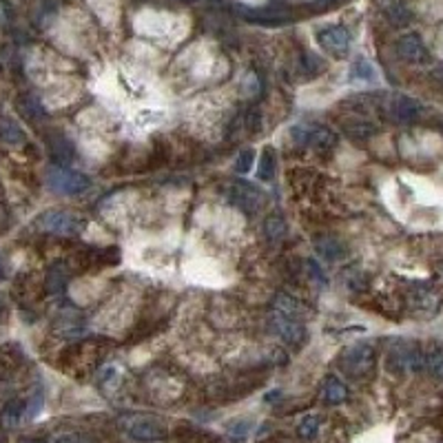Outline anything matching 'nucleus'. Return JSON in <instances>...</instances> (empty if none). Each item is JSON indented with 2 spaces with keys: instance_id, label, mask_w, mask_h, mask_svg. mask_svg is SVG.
<instances>
[{
  "instance_id": "obj_37",
  "label": "nucleus",
  "mask_w": 443,
  "mask_h": 443,
  "mask_svg": "<svg viewBox=\"0 0 443 443\" xmlns=\"http://www.w3.org/2000/svg\"><path fill=\"white\" fill-rule=\"evenodd\" d=\"M5 313H7V304H5V299L0 297V317H3Z\"/></svg>"
},
{
  "instance_id": "obj_5",
  "label": "nucleus",
  "mask_w": 443,
  "mask_h": 443,
  "mask_svg": "<svg viewBox=\"0 0 443 443\" xmlns=\"http://www.w3.org/2000/svg\"><path fill=\"white\" fill-rule=\"evenodd\" d=\"M381 106L386 118L397 124H413L423 116V104L410 96H401V94L388 96Z\"/></svg>"
},
{
  "instance_id": "obj_3",
  "label": "nucleus",
  "mask_w": 443,
  "mask_h": 443,
  "mask_svg": "<svg viewBox=\"0 0 443 443\" xmlns=\"http://www.w3.org/2000/svg\"><path fill=\"white\" fill-rule=\"evenodd\" d=\"M47 186L58 195H78L91 186V180H89V175L80 171L65 169V167H51L47 171Z\"/></svg>"
},
{
  "instance_id": "obj_25",
  "label": "nucleus",
  "mask_w": 443,
  "mask_h": 443,
  "mask_svg": "<svg viewBox=\"0 0 443 443\" xmlns=\"http://www.w3.org/2000/svg\"><path fill=\"white\" fill-rule=\"evenodd\" d=\"M264 235L269 237L271 242H279L284 235H286V222H284V218L277 215V213H273V215L266 218V222H264Z\"/></svg>"
},
{
  "instance_id": "obj_32",
  "label": "nucleus",
  "mask_w": 443,
  "mask_h": 443,
  "mask_svg": "<svg viewBox=\"0 0 443 443\" xmlns=\"http://www.w3.org/2000/svg\"><path fill=\"white\" fill-rule=\"evenodd\" d=\"M43 405H45V395L38 390V393H33V397L25 403V417L33 419L35 415L43 410Z\"/></svg>"
},
{
  "instance_id": "obj_33",
  "label": "nucleus",
  "mask_w": 443,
  "mask_h": 443,
  "mask_svg": "<svg viewBox=\"0 0 443 443\" xmlns=\"http://www.w3.org/2000/svg\"><path fill=\"white\" fill-rule=\"evenodd\" d=\"M240 91H242L246 98H253V96H257V94H259V82H257V76H255V74H248V76L244 78L242 86H240Z\"/></svg>"
},
{
  "instance_id": "obj_29",
  "label": "nucleus",
  "mask_w": 443,
  "mask_h": 443,
  "mask_svg": "<svg viewBox=\"0 0 443 443\" xmlns=\"http://www.w3.org/2000/svg\"><path fill=\"white\" fill-rule=\"evenodd\" d=\"M18 106H21V111H23L29 120H40V118H43V106H40V102L35 100L33 96H25V98H21V102H18Z\"/></svg>"
},
{
  "instance_id": "obj_39",
  "label": "nucleus",
  "mask_w": 443,
  "mask_h": 443,
  "mask_svg": "<svg viewBox=\"0 0 443 443\" xmlns=\"http://www.w3.org/2000/svg\"><path fill=\"white\" fill-rule=\"evenodd\" d=\"M441 129H443V118H441Z\"/></svg>"
},
{
  "instance_id": "obj_13",
  "label": "nucleus",
  "mask_w": 443,
  "mask_h": 443,
  "mask_svg": "<svg viewBox=\"0 0 443 443\" xmlns=\"http://www.w3.org/2000/svg\"><path fill=\"white\" fill-rule=\"evenodd\" d=\"M377 5H379L381 13L395 27H403V25L410 23L413 16H410V11H408V7L403 5V0H377Z\"/></svg>"
},
{
  "instance_id": "obj_18",
  "label": "nucleus",
  "mask_w": 443,
  "mask_h": 443,
  "mask_svg": "<svg viewBox=\"0 0 443 443\" xmlns=\"http://www.w3.org/2000/svg\"><path fill=\"white\" fill-rule=\"evenodd\" d=\"M423 354H425L423 370H428L434 379L443 381V344L430 346L428 350H423Z\"/></svg>"
},
{
  "instance_id": "obj_22",
  "label": "nucleus",
  "mask_w": 443,
  "mask_h": 443,
  "mask_svg": "<svg viewBox=\"0 0 443 443\" xmlns=\"http://www.w3.org/2000/svg\"><path fill=\"white\" fill-rule=\"evenodd\" d=\"M275 169H277V157H275V151L271 147H266L259 155V164H257V177L264 182L273 180L275 175Z\"/></svg>"
},
{
  "instance_id": "obj_2",
  "label": "nucleus",
  "mask_w": 443,
  "mask_h": 443,
  "mask_svg": "<svg viewBox=\"0 0 443 443\" xmlns=\"http://www.w3.org/2000/svg\"><path fill=\"white\" fill-rule=\"evenodd\" d=\"M35 228L45 230V233H53V235H62V237H71L78 235L84 228V220L74 215L69 211H45L35 218Z\"/></svg>"
},
{
  "instance_id": "obj_1",
  "label": "nucleus",
  "mask_w": 443,
  "mask_h": 443,
  "mask_svg": "<svg viewBox=\"0 0 443 443\" xmlns=\"http://www.w3.org/2000/svg\"><path fill=\"white\" fill-rule=\"evenodd\" d=\"M388 370L405 375V372H419L425 366L423 350L413 342H395L388 350Z\"/></svg>"
},
{
  "instance_id": "obj_27",
  "label": "nucleus",
  "mask_w": 443,
  "mask_h": 443,
  "mask_svg": "<svg viewBox=\"0 0 443 443\" xmlns=\"http://www.w3.org/2000/svg\"><path fill=\"white\" fill-rule=\"evenodd\" d=\"M319 425H322V419H319L317 415H306L299 421V437L306 441H313L319 434Z\"/></svg>"
},
{
  "instance_id": "obj_7",
  "label": "nucleus",
  "mask_w": 443,
  "mask_h": 443,
  "mask_svg": "<svg viewBox=\"0 0 443 443\" xmlns=\"http://www.w3.org/2000/svg\"><path fill=\"white\" fill-rule=\"evenodd\" d=\"M408 306L419 317H434L443 306V297L439 295L437 288L428 286V284H415L408 291Z\"/></svg>"
},
{
  "instance_id": "obj_28",
  "label": "nucleus",
  "mask_w": 443,
  "mask_h": 443,
  "mask_svg": "<svg viewBox=\"0 0 443 443\" xmlns=\"http://www.w3.org/2000/svg\"><path fill=\"white\" fill-rule=\"evenodd\" d=\"M251 421L248 419H237V421H233L228 425V439L230 441H235V443H240V441H244L248 434H251Z\"/></svg>"
},
{
  "instance_id": "obj_30",
  "label": "nucleus",
  "mask_w": 443,
  "mask_h": 443,
  "mask_svg": "<svg viewBox=\"0 0 443 443\" xmlns=\"http://www.w3.org/2000/svg\"><path fill=\"white\" fill-rule=\"evenodd\" d=\"M253 162H255V151H253V149H246V151H242V153L237 155V159H235V171L242 173V175H246L248 171L253 169Z\"/></svg>"
},
{
  "instance_id": "obj_10",
  "label": "nucleus",
  "mask_w": 443,
  "mask_h": 443,
  "mask_svg": "<svg viewBox=\"0 0 443 443\" xmlns=\"http://www.w3.org/2000/svg\"><path fill=\"white\" fill-rule=\"evenodd\" d=\"M317 43L322 45L330 56L335 58H344L348 56V51H350V33L346 27H340V25H335V27H326L317 33Z\"/></svg>"
},
{
  "instance_id": "obj_36",
  "label": "nucleus",
  "mask_w": 443,
  "mask_h": 443,
  "mask_svg": "<svg viewBox=\"0 0 443 443\" xmlns=\"http://www.w3.org/2000/svg\"><path fill=\"white\" fill-rule=\"evenodd\" d=\"M58 443H82V439H80L78 434H67V437H62Z\"/></svg>"
},
{
  "instance_id": "obj_14",
  "label": "nucleus",
  "mask_w": 443,
  "mask_h": 443,
  "mask_svg": "<svg viewBox=\"0 0 443 443\" xmlns=\"http://www.w3.org/2000/svg\"><path fill=\"white\" fill-rule=\"evenodd\" d=\"M56 330L62 335V337H69V340H74V337H80L84 335V322L82 317L74 310H65L60 315V319L56 322Z\"/></svg>"
},
{
  "instance_id": "obj_12",
  "label": "nucleus",
  "mask_w": 443,
  "mask_h": 443,
  "mask_svg": "<svg viewBox=\"0 0 443 443\" xmlns=\"http://www.w3.org/2000/svg\"><path fill=\"white\" fill-rule=\"evenodd\" d=\"M127 432L131 439L135 441H145V443H151V441H162L167 437V430L164 425L159 421H153V419H133L129 425H127Z\"/></svg>"
},
{
  "instance_id": "obj_38",
  "label": "nucleus",
  "mask_w": 443,
  "mask_h": 443,
  "mask_svg": "<svg viewBox=\"0 0 443 443\" xmlns=\"http://www.w3.org/2000/svg\"><path fill=\"white\" fill-rule=\"evenodd\" d=\"M23 443H49L47 439H25Z\"/></svg>"
},
{
  "instance_id": "obj_17",
  "label": "nucleus",
  "mask_w": 443,
  "mask_h": 443,
  "mask_svg": "<svg viewBox=\"0 0 443 443\" xmlns=\"http://www.w3.org/2000/svg\"><path fill=\"white\" fill-rule=\"evenodd\" d=\"M47 293L49 295H60L65 291V284H67V269H65V264L62 262H56V264H51L49 269H47Z\"/></svg>"
},
{
  "instance_id": "obj_21",
  "label": "nucleus",
  "mask_w": 443,
  "mask_h": 443,
  "mask_svg": "<svg viewBox=\"0 0 443 443\" xmlns=\"http://www.w3.org/2000/svg\"><path fill=\"white\" fill-rule=\"evenodd\" d=\"M348 397V390L346 386L337 379V377H328L324 381V399L330 403V405H337V403H344Z\"/></svg>"
},
{
  "instance_id": "obj_34",
  "label": "nucleus",
  "mask_w": 443,
  "mask_h": 443,
  "mask_svg": "<svg viewBox=\"0 0 443 443\" xmlns=\"http://www.w3.org/2000/svg\"><path fill=\"white\" fill-rule=\"evenodd\" d=\"M118 377H120V372H118V368L116 366H104L102 370H100V383H111V381H118Z\"/></svg>"
},
{
  "instance_id": "obj_9",
  "label": "nucleus",
  "mask_w": 443,
  "mask_h": 443,
  "mask_svg": "<svg viewBox=\"0 0 443 443\" xmlns=\"http://www.w3.org/2000/svg\"><path fill=\"white\" fill-rule=\"evenodd\" d=\"M269 324H271L273 332L291 346H301L306 340V328H304V324H301V319L281 315L275 310V313H271Z\"/></svg>"
},
{
  "instance_id": "obj_26",
  "label": "nucleus",
  "mask_w": 443,
  "mask_h": 443,
  "mask_svg": "<svg viewBox=\"0 0 443 443\" xmlns=\"http://www.w3.org/2000/svg\"><path fill=\"white\" fill-rule=\"evenodd\" d=\"M244 16L248 18L251 23H259V25H281V23H286L288 18L284 16V13H275V11H251V9H242Z\"/></svg>"
},
{
  "instance_id": "obj_35",
  "label": "nucleus",
  "mask_w": 443,
  "mask_h": 443,
  "mask_svg": "<svg viewBox=\"0 0 443 443\" xmlns=\"http://www.w3.org/2000/svg\"><path fill=\"white\" fill-rule=\"evenodd\" d=\"M248 127H251V131H257L259 127H262V120H259V113L257 111H251L248 113Z\"/></svg>"
},
{
  "instance_id": "obj_19",
  "label": "nucleus",
  "mask_w": 443,
  "mask_h": 443,
  "mask_svg": "<svg viewBox=\"0 0 443 443\" xmlns=\"http://www.w3.org/2000/svg\"><path fill=\"white\" fill-rule=\"evenodd\" d=\"M23 417H25V401L13 399L5 405L3 415H0V423H3L5 428H16V425L23 421Z\"/></svg>"
},
{
  "instance_id": "obj_31",
  "label": "nucleus",
  "mask_w": 443,
  "mask_h": 443,
  "mask_svg": "<svg viewBox=\"0 0 443 443\" xmlns=\"http://www.w3.org/2000/svg\"><path fill=\"white\" fill-rule=\"evenodd\" d=\"M366 284H368V279H366V275H364L359 269H352V271L346 275V286H348L350 291H354V293L364 291V288H366Z\"/></svg>"
},
{
  "instance_id": "obj_4",
  "label": "nucleus",
  "mask_w": 443,
  "mask_h": 443,
  "mask_svg": "<svg viewBox=\"0 0 443 443\" xmlns=\"http://www.w3.org/2000/svg\"><path fill=\"white\" fill-rule=\"evenodd\" d=\"M291 135L299 147L315 151H328L337 145V135L324 124H295L291 129Z\"/></svg>"
},
{
  "instance_id": "obj_24",
  "label": "nucleus",
  "mask_w": 443,
  "mask_h": 443,
  "mask_svg": "<svg viewBox=\"0 0 443 443\" xmlns=\"http://www.w3.org/2000/svg\"><path fill=\"white\" fill-rule=\"evenodd\" d=\"M275 310L281 313V315H288V317H295V319H301L304 317V308L297 299H293L291 295H277L275 299Z\"/></svg>"
},
{
  "instance_id": "obj_16",
  "label": "nucleus",
  "mask_w": 443,
  "mask_h": 443,
  "mask_svg": "<svg viewBox=\"0 0 443 443\" xmlns=\"http://www.w3.org/2000/svg\"><path fill=\"white\" fill-rule=\"evenodd\" d=\"M344 131L352 140H368V138H372L377 133V124L366 120V118H352V120L344 122Z\"/></svg>"
},
{
  "instance_id": "obj_20",
  "label": "nucleus",
  "mask_w": 443,
  "mask_h": 443,
  "mask_svg": "<svg viewBox=\"0 0 443 443\" xmlns=\"http://www.w3.org/2000/svg\"><path fill=\"white\" fill-rule=\"evenodd\" d=\"M348 78L352 82H372V80L377 78V71H375V67H372L368 60L357 58V60L352 62L350 71H348Z\"/></svg>"
},
{
  "instance_id": "obj_11",
  "label": "nucleus",
  "mask_w": 443,
  "mask_h": 443,
  "mask_svg": "<svg viewBox=\"0 0 443 443\" xmlns=\"http://www.w3.org/2000/svg\"><path fill=\"white\" fill-rule=\"evenodd\" d=\"M397 56L403 60V62H410V65H423L428 60V49H425L423 40L419 38L417 33H405L397 40Z\"/></svg>"
},
{
  "instance_id": "obj_23",
  "label": "nucleus",
  "mask_w": 443,
  "mask_h": 443,
  "mask_svg": "<svg viewBox=\"0 0 443 443\" xmlns=\"http://www.w3.org/2000/svg\"><path fill=\"white\" fill-rule=\"evenodd\" d=\"M0 138H3L7 145H11V147H18V145H23V142H25L23 129L18 127V122H13L11 118L0 120Z\"/></svg>"
},
{
  "instance_id": "obj_8",
  "label": "nucleus",
  "mask_w": 443,
  "mask_h": 443,
  "mask_svg": "<svg viewBox=\"0 0 443 443\" xmlns=\"http://www.w3.org/2000/svg\"><path fill=\"white\" fill-rule=\"evenodd\" d=\"M228 200L233 206H237L244 213H257L266 204V193L255 189L253 184L235 182L228 189Z\"/></svg>"
},
{
  "instance_id": "obj_6",
  "label": "nucleus",
  "mask_w": 443,
  "mask_h": 443,
  "mask_svg": "<svg viewBox=\"0 0 443 443\" xmlns=\"http://www.w3.org/2000/svg\"><path fill=\"white\" fill-rule=\"evenodd\" d=\"M342 368L350 377L361 379L375 368V348L370 344H354L342 352Z\"/></svg>"
},
{
  "instance_id": "obj_15",
  "label": "nucleus",
  "mask_w": 443,
  "mask_h": 443,
  "mask_svg": "<svg viewBox=\"0 0 443 443\" xmlns=\"http://www.w3.org/2000/svg\"><path fill=\"white\" fill-rule=\"evenodd\" d=\"M315 248H317V253L319 257H324L326 262H337V259H342L346 255V248L340 240H335V237H319L315 242Z\"/></svg>"
}]
</instances>
